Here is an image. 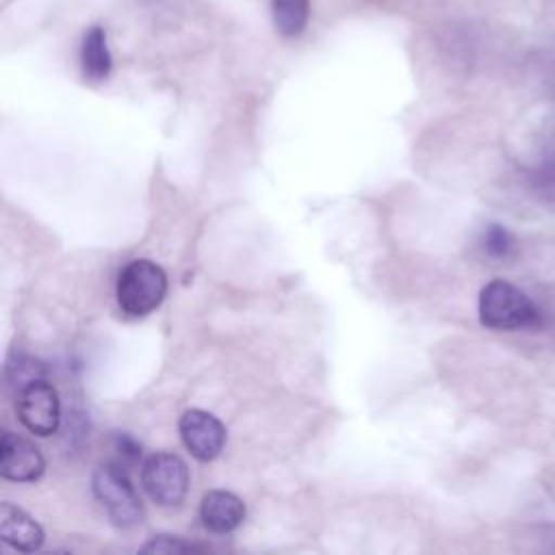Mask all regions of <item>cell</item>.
<instances>
[{
    "mask_svg": "<svg viewBox=\"0 0 555 555\" xmlns=\"http://www.w3.org/2000/svg\"><path fill=\"white\" fill-rule=\"evenodd\" d=\"M46 462L41 451L17 434H2L0 440V475L11 481H35L43 475Z\"/></svg>",
    "mask_w": 555,
    "mask_h": 555,
    "instance_id": "cell-7",
    "label": "cell"
},
{
    "mask_svg": "<svg viewBox=\"0 0 555 555\" xmlns=\"http://www.w3.org/2000/svg\"><path fill=\"white\" fill-rule=\"evenodd\" d=\"M479 321L490 330H527L540 323V312L518 286L492 280L479 293Z\"/></svg>",
    "mask_w": 555,
    "mask_h": 555,
    "instance_id": "cell-1",
    "label": "cell"
},
{
    "mask_svg": "<svg viewBox=\"0 0 555 555\" xmlns=\"http://www.w3.org/2000/svg\"><path fill=\"white\" fill-rule=\"evenodd\" d=\"M141 483L154 503L173 507L186 496L189 468L176 453H154L141 468Z\"/></svg>",
    "mask_w": 555,
    "mask_h": 555,
    "instance_id": "cell-4",
    "label": "cell"
},
{
    "mask_svg": "<svg viewBox=\"0 0 555 555\" xmlns=\"http://www.w3.org/2000/svg\"><path fill=\"white\" fill-rule=\"evenodd\" d=\"M483 249L492 256V258H505L512 254L514 247V236L509 234L507 228H503L501 223H490L483 232Z\"/></svg>",
    "mask_w": 555,
    "mask_h": 555,
    "instance_id": "cell-14",
    "label": "cell"
},
{
    "mask_svg": "<svg viewBox=\"0 0 555 555\" xmlns=\"http://www.w3.org/2000/svg\"><path fill=\"white\" fill-rule=\"evenodd\" d=\"M46 377V366L33 358V356H15L9 360L7 364V379L9 384L20 392L24 386L37 382V379H43Z\"/></svg>",
    "mask_w": 555,
    "mask_h": 555,
    "instance_id": "cell-12",
    "label": "cell"
},
{
    "mask_svg": "<svg viewBox=\"0 0 555 555\" xmlns=\"http://www.w3.org/2000/svg\"><path fill=\"white\" fill-rule=\"evenodd\" d=\"M202 551V546L193 542H184L176 535H156L145 546H141V553H193Z\"/></svg>",
    "mask_w": 555,
    "mask_h": 555,
    "instance_id": "cell-15",
    "label": "cell"
},
{
    "mask_svg": "<svg viewBox=\"0 0 555 555\" xmlns=\"http://www.w3.org/2000/svg\"><path fill=\"white\" fill-rule=\"evenodd\" d=\"M199 518L212 533H230L245 520V503L225 490H212L202 499Z\"/></svg>",
    "mask_w": 555,
    "mask_h": 555,
    "instance_id": "cell-8",
    "label": "cell"
},
{
    "mask_svg": "<svg viewBox=\"0 0 555 555\" xmlns=\"http://www.w3.org/2000/svg\"><path fill=\"white\" fill-rule=\"evenodd\" d=\"M82 72L89 80H104L111 74V52L106 46V33L100 26H91L82 37L80 48Z\"/></svg>",
    "mask_w": 555,
    "mask_h": 555,
    "instance_id": "cell-10",
    "label": "cell"
},
{
    "mask_svg": "<svg viewBox=\"0 0 555 555\" xmlns=\"http://www.w3.org/2000/svg\"><path fill=\"white\" fill-rule=\"evenodd\" d=\"M111 449H113V464L121 468H130L139 462L141 457V444L126 431H115L111 438Z\"/></svg>",
    "mask_w": 555,
    "mask_h": 555,
    "instance_id": "cell-13",
    "label": "cell"
},
{
    "mask_svg": "<svg viewBox=\"0 0 555 555\" xmlns=\"http://www.w3.org/2000/svg\"><path fill=\"white\" fill-rule=\"evenodd\" d=\"M180 438L195 460L210 462L223 451L225 427L210 412L186 410L180 416Z\"/></svg>",
    "mask_w": 555,
    "mask_h": 555,
    "instance_id": "cell-6",
    "label": "cell"
},
{
    "mask_svg": "<svg viewBox=\"0 0 555 555\" xmlns=\"http://www.w3.org/2000/svg\"><path fill=\"white\" fill-rule=\"evenodd\" d=\"M273 22L284 37H295L306 28L310 15L308 0H273Z\"/></svg>",
    "mask_w": 555,
    "mask_h": 555,
    "instance_id": "cell-11",
    "label": "cell"
},
{
    "mask_svg": "<svg viewBox=\"0 0 555 555\" xmlns=\"http://www.w3.org/2000/svg\"><path fill=\"white\" fill-rule=\"evenodd\" d=\"M0 538L9 546L33 553L43 544V529L24 509L13 503L0 505Z\"/></svg>",
    "mask_w": 555,
    "mask_h": 555,
    "instance_id": "cell-9",
    "label": "cell"
},
{
    "mask_svg": "<svg viewBox=\"0 0 555 555\" xmlns=\"http://www.w3.org/2000/svg\"><path fill=\"white\" fill-rule=\"evenodd\" d=\"M17 414L22 425L37 436H50L59 429L61 401L52 384L37 379L17 392Z\"/></svg>",
    "mask_w": 555,
    "mask_h": 555,
    "instance_id": "cell-5",
    "label": "cell"
},
{
    "mask_svg": "<svg viewBox=\"0 0 555 555\" xmlns=\"http://www.w3.org/2000/svg\"><path fill=\"white\" fill-rule=\"evenodd\" d=\"M167 293L165 271L145 258L126 264L117 280V301L124 312L145 317L160 306Z\"/></svg>",
    "mask_w": 555,
    "mask_h": 555,
    "instance_id": "cell-2",
    "label": "cell"
},
{
    "mask_svg": "<svg viewBox=\"0 0 555 555\" xmlns=\"http://www.w3.org/2000/svg\"><path fill=\"white\" fill-rule=\"evenodd\" d=\"M93 494L117 527H132L143 518V503L126 468L108 462L93 473Z\"/></svg>",
    "mask_w": 555,
    "mask_h": 555,
    "instance_id": "cell-3",
    "label": "cell"
}]
</instances>
